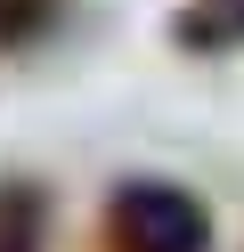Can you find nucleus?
<instances>
[{
	"mask_svg": "<svg viewBox=\"0 0 244 252\" xmlns=\"http://www.w3.org/2000/svg\"><path fill=\"white\" fill-rule=\"evenodd\" d=\"M106 236H114V252H211L204 203H195L187 187H171V179H130V187H114Z\"/></svg>",
	"mask_w": 244,
	"mask_h": 252,
	"instance_id": "1",
	"label": "nucleus"
},
{
	"mask_svg": "<svg viewBox=\"0 0 244 252\" xmlns=\"http://www.w3.org/2000/svg\"><path fill=\"white\" fill-rule=\"evenodd\" d=\"M171 41H179V49H195V57L244 49V0H187V8L171 17Z\"/></svg>",
	"mask_w": 244,
	"mask_h": 252,
	"instance_id": "2",
	"label": "nucleus"
},
{
	"mask_svg": "<svg viewBox=\"0 0 244 252\" xmlns=\"http://www.w3.org/2000/svg\"><path fill=\"white\" fill-rule=\"evenodd\" d=\"M41 228H49L41 187L8 179V187H0V252H41Z\"/></svg>",
	"mask_w": 244,
	"mask_h": 252,
	"instance_id": "3",
	"label": "nucleus"
},
{
	"mask_svg": "<svg viewBox=\"0 0 244 252\" xmlns=\"http://www.w3.org/2000/svg\"><path fill=\"white\" fill-rule=\"evenodd\" d=\"M49 25V0H0V41H33Z\"/></svg>",
	"mask_w": 244,
	"mask_h": 252,
	"instance_id": "4",
	"label": "nucleus"
}]
</instances>
